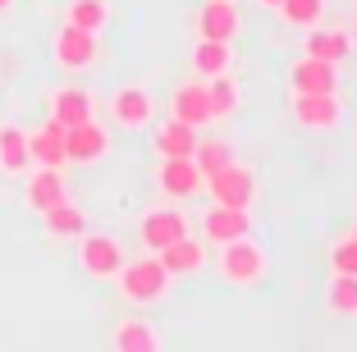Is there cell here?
Instances as JSON below:
<instances>
[{
  "label": "cell",
  "instance_id": "6da1fadb",
  "mask_svg": "<svg viewBox=\"0 0 357 352\" xmlns=\"http://www.w3.org/2000/svg\"><path fill=\"white\" fill-rule=\"evenodd\" d=\"M169 284L174 280H169V270L160 266L156 252H142V257H133V261L124 257V266L115 270V293L128 307H156V302H165Z\"/></svg>",
  "mask_w": 357,
  "mask_h": 352
},
{
  "label": "cell",
  "instance_id": "7a4b0ae2",
  "mask_svg": "<svg viewBox=\"0 0 357 352\" xmlns=\"http://www.w3.org/2000/svg\"><path fill=\"white\" fill-rule=\"evenodd\" d=\"M215 266H220L225 284H234V289H257V284L266 280V270H271V257H266V247L252 234H243V238H234V243H220Z\"/></svg>",
  "mask_w": 357,
  "mask_h": 352
},
{
  "label": "cell",
  "instance_id": "3957f363",
  "mask_svg": "<svg viewBox=\"0 0 357 352\" xmlns=\"http://www.w3.org/2000/svg\"><path fill=\"white\" fill-rule=\"evenodd\" d=\"M51 60L60 64L64 73H87V69H96V60H101V32L74 28V23L55 28V37H51Z\"/></svg>",
  "mask_w": 357,
  "mask_h": 352
},
{
  "label": "cell",
  "instance_id": "277c9868",
  "mask_svg": "<svg viewBox=\"0 0 357 352\" xmlns=\"http://www.w3.org/2000/svg\"><path fill=\"white\" fill-rule=\"evenodd\" d=\"M78 270L87 280H115V270L124 266V243L105 229H83L78 234Z\"/></svg>",
  "mask_w": 357,
  "mask_h": 352
},
{
  "label": "cell",
  "instance_id": "5b68a950",
  "mask_svg": "<svg viewBox=\"0 0 357 352\" xmlns=\"http://www.w3.org/2000/svg\"><path fill=\"white\" fill-rule=\"evenodd\" d=\"M211 192V201H220V206H238V211H252L257 206V169L243 165V160H229L225 169L206 174L202 183Z\"/></svg>",
  "mask_w": 357,
  "mask_h": 352
},
{
  "label": "cell",
  "instance_id": "8992f818",
  "mask_svg": "<svg viewBox=\"0 0 357 352\" xmlns=\"http://www.w3.org/2000/svg\"><path fill=\"white\" fill-rule=\"evenodd\" d=\"M289 114H294V124L307 128V133H335V128L344 124L339 92H294Z\"/></svg>",
  "mask_w": 357,
  "mask_h": 352
},
{
  "label": "cell",
  "instance_id": "52a82bcc",
  "mask_svg": "<svg viewBox=\"0 0 357 352\" xmlns=\"http://www.w3.org/2000/svg\"><path fill=\"white\" fill-rule=\"evenodd\" d=\"M110 119H115V128H128V133L151 128L156 124V96H151V87H142V83L115 87V96H110Z\"/></svg>",
  "mask_w": 357,
  "mask_h": 352
},
{
  "label": "cell",
  "instance_id": "ba28073f",
  "mask_svg": "<svg viewBox=\"0 0 357 352\" xmlns=\"http://www.w3.org/2000/svg\"><path fill=\"white\" fill-rule=\"evenodd\" d=\"M105 155H110V128L96 124V114L83 119V124L64 128V160H74V165H96V160H105Z\"/></svg>",
  "mask_w": 357,
  "mask_h": 352
},
{
  "label": "cell",
  "instance_id": "9c48e42d",
  "mask_svg": "<svg viewBox=\"0 0 357 352\" xmlns=\"http://www.w3.org/2000/svg\"><path fill=\"white\" fill-rule=\"evenodd\" d=\"M202 169L192 155H160V169H156V188H160V197L169 201H188L202 192Z\"/></svg>",
  "mask_w": 357,
  "mask_h": 352
},
{
  "label": "cell",
  "instance_id": "30bf717a",
  "mask_svg": "<svg viewBox=\"0 0 357 352\" xmlns=\"http://www.w3.org/2000/svg\"><path fill=\"white\" fill-rule=\"evenodd\" d=\"M188 234V215L174 206H147L142 211V220H137V243L147 252H160L169 247L174 238H183Z\"/></svg>",
  "mask_w": 357,
  "mask_h": 352
},
{
  "label": "cell",
  "instance_id": "8fae6325",
  "mask_svg": "<svg viewBox=\"0 0 357 352\" xmlns=\"http://www.w3.org/2000/svg\"><path fill=\"white\" fill-rule=\"evenodd\" d=\"M69 197V183H64V169H51V165H32L23 174V206L28 211H51L55 201Z\"/></svg>",
  "mask_w": 357,
  "mask_h": 352
},
{
  "label": "cell",
  "instance_id": "7c38bea8",
  "mask_svg": "<svg viewBox=\"0 0 357 352\" xmlns=\"http://www.w3.org/2000/svg\"><path fill=\"white\" fill-rule=\"evenodd\" d=\"M169 119H183L202 133L206 124H215V114H211V92L202 78H188V83H178L169 92Z\"/></svg>",
  "mask_w": 357,
  "mask_h": 352
},
{
  "label": "cell",
  "instance_id": "4fadbf2b",
  "mask_svg": "<svg viewBox=\"0 0 357 352\" xmlns=\"http://www.w3.org/2000/svg\"><path fill=\"white\" fill-rule=\"evenodd\" d=\"M238 32H243L238 0H202V10H197V37H211V42H234Z\"/></svg>",
  "mask_w": 357,
  "mask_h": 352
},
{
  "label": "cell",
  "instance_id": "5bb4252c",
  "mask_svg": "<svg viewBox=\"0 0 357 352\" xmlns=\"http://www.w3.org/2000/svg\"><path fill=\"white\" fill-rule=\"evenodd\" d=\"M243 234H252V211H238V206H215L202 215V238L211 243V247H220V243H234L243 238Z\"/></svg>",
  "mask_w": 357,
  "mask_h": 352
},
{
  "label": "cell",
  "instance_id": "9a60e30c",
  "mask_svg": "<svg viewBox=\"0 0 357 352\" xmlns=\"http://www.w3.org/2000/svg\"><path fill=\"white\" fill-rule=\"evenodd\" d=\"M289 92H339V64L298 55L289 64Z\"/></svg>",
  "mask_w": 357,
  "mask_h": 352
},
{
  "label": "cell",
  "instance_id": "2e32d148",
  "mask_svg": "<svg viewBox=\"0 0 357 352\" xmlns=\"http://www.w3.org/2000/svg\"><path fill=\"white\" fill-rule=\"evenodd\" d=\"M348 51H353V37H348L344 28H307L303 32V55H312V60H326V64H344Z\"/></svg>",
  "mask_w": 357,
  "mask_h": 352
},
{
  "label": "cell",
  "instance_id": "e0dca14e",
  "mask_svg": "<svg viewBox=\"0 0 357 352\" xmlns=\"http://www.w3.org/2000/svg\"><path fill=\"white\" fill-rule=\"evenodd\" d=\"M32 169V146L23 124H0V174L23 178Z\"/></svg>",
  "mask_w": 357,
  "mask_h": 352
},
{
  "label": "cell",
  "instance_id": "ac0fdd59",
  "mask_svg": "<svg viewBox=\"0 0 357 352\" xmlns=\"http://www.w3.org/2000/svg\"><path fill=\"white\" fill-rule=\"evenodd\" d=\"M160 266L169 270V280H183V275H197L202 266H206V247H202V238H192V234H183V238H174L169 247L156 252Z\"/></svg>",
  "mask_w": 357,
  "mask_h": 352
},
{
  "label": "cell",
  "instance_id": "d6986e66",
  "mask_svg": "<svg viewBox=\"0 0 357 352\" xmlns=\"http://www.w3.org/2000/svg\"><path fill=\"white\" fill-rule=\"evenodd\" d=\"M92 110H96V101H92V92H87V87L64 83V87H55V92H51V119H60L64 128L92 119Z\"/></svg>",
  "mask_w": 357,
  "mask_h": 352
},
{
  "label": "cell",
  "instance_id": "ffe728a7",
  "mask_svg": "<svg viewBox=\"0 0 357 352\" xmlns=\"http://www.w3.org/2000/svg\"><path fill=\"white\" fill-rule=\"evenodd\" d=\"M28 146H32V165H51V169H64V124L60 119H46L42 128L28 133Z\"/></svg>",
  "mask_w": 357,
  "mask_h": 352
},
{
  "label": "cell",
  "instance_id": "44dd1931",
  "mask_svg": "<svg viewBox=\"0 0 357 352\" xmlns=\"http://www.w3.org/2000/svg\"><path fill=\"white\" fill-rule=\"evenodd\" d=\"M188 64H192V73H197L202 83H206V78H220V73H229V64H234V42H211V37H197Z\"/></svg>",
  "mask_w": 357,
  "mask_h": 352
},
{
  "label": "cell",
  "instance_id": "7402d4cb",
  "mask_svg": "<svg viewBox=\"0 0 357 352\" xmlns=\"http://www.w3.org/2000/svg\"><path fill=\"white\" fill-rule=\"evenodd\" d=\"M151 146H156V155H192L197 128L183 124V119H165V124H156V133H151Z\"/></svg>",
  "mask_w": 357,
  "mask_h": 352
},
{
  "label": "cell",
  "instance_id": "603a6c76",
  "mask_svg": "<svg viewBox=\"0 0 357 352\" xmlns=\"http://www.w3.org/2000/svg\"><path fill=\"white\" fill-rule=\"evenodd\" d=\"M110 343H115L119 352H151V348H160V334L151 330V321L124 316V321L115 325V334H110Z\"/></svg>",
  "mask_w": 357,
  "mask_h": 352
},
{
  "label": "cell",
  "instance_id": "cb8c5ba5",
  "mask_svg": "<svg viewBox=\"0 0 357 352\" xmlns=\"http://www.w3.org/2000/svg\"><path fill=\"white\" fill-rule=\"evenodd\" d=\"M42 220H46V234H51V238H78V234L87 229V215L69 197L55 201L51 211H42Z\"/></svg>",
  "mask_w": 357,
  "mask_h": 352
},
{
  "label": "cell",
  "instance_id": "d4e9b609",
  "mask_svg": "<svg viewBox=\"0 0 357 352\" xmlns=\"http://www.w3.org/2000/svg\"><path fill=\"white\" fill-rule=\"evenodd\" d=\"M64 23L101 32L105 23H110V0H69V5H64Z\"/></svg>",
  "mask_w": 357,
  "mask_h": 352
},
{
  "label": "cell",
  "instance_id": "484cf974",
  "mask_svg": "<svg viewBox=\"0 0 357 352\" xmlns=\"http://www.w3.org/2000/svg\"><path fill=\"white\" fill-rule=\"evenodd\" d=\"M280 19L289 23V28L307 32V28H316V23H326V0H280Z\"/></svg>",
  "mask_w": 357,
  "mask_h": 352
},
{
  "label": "cell",
  "instance_id": "4316f807",
  "mask_svg": "<svg viewBox=\"0 0 357 352\" xmlns=\"http://www.w3.org/2000/svg\"><path fill=\"white\" fill-rule=\"evenodd\" d=\"M192 160H197L202 178L215 174V169H225L234 160V146L225 142V137H197V146H192Z\"/></svg>",
  "mask_w": 357,
  "mask_h": 352
},
{
  "label": "cell",
  "instance_id": "83f0119b",
  "mask_svg": "<svg viewBox=\"0 0 357 352\" xmlns=\"http://www.w3.org/2000/svg\"><path fill=\"white\" fill-rule=\"evenodd\" d=\"M326 307L335 316H357V275H335L326 289Z\"/></svg>",
  "mask_w": 357,
  "mask_h": 352
},
{
  "label": "cell",
  "instance_id": "f1b7e54d",
  "mask_svg": "<svg viewBox=\"0 0 357 352\" xmlns=\"http://www.w3.org/2000/svg\"><path fill=\"white\" fill-rule=\"evenodd\" d=\"M206 92H211V114H215V119H229V114H238V87L229 83V73H220V78H206Z\"/></svg>",
  "mask_w": 357,
  "mask_h": 352
},
{
  "label": "cell",
  "instance_id": "f546056e",
  "mask_svg": "<svg viewBox=\"0 0 357 352\" xmlns=\"http://www.w3.org/2000/svg\"><path fill=\"white\" fill-rule=\"evenodd\" d=\"M330 275H357V238H339L330 247Z\"/></svg>",
  "mask_w": 357,
  "mask_h": 352
},
{
  "label": "cell",
  "instance_id": "4dcf8cb0",
  "mask_svg": "<svg viewBox=\"0 0 357 352\" xmlns=\"http://www.w3.org/2000/svg\"><path fill=\"white\" fill-rule=\"evenodd\" d=\"M257 5H261V10H280V0H257Z\"/></svg>",
  "mask_w": 357,
  "mask_h": 352
},
{
  "label": "cell",
  "instance_id": "1f68e13d",
  "mask_svg": "<svg viewBox=\"0 0 357 352\" xmlns=\"http://www.w3.org/2000/svg\"><path fill=\"white\" fill-rule=\"evenodd\" d=\"M5 10H14V0H0V14H5Z\"/></svg>",
  "mask_w": 357,
  "mask_h": 352
},
{
  "label": "cell",
  "instance_id": "d6a6232c",
  "mask_svg": "<svg viewBox=\"0 0 357 352\" xmlns=\"http://www.w3.org/2000/svg\"><path fill=\"white\" fill-rule=\"evenodd\" d=\"M353 238H357V224H353Z\"/></svg>",
  "mask_w": 357,
  "mask_h": 352
},
{
  "label": "cell",
  "instance_id": "836d02e7",
  "mask_svg": "<svg viewBox=\"0 0 357 352\" xmlns=\"http://www.w3.org/2000/svg\"><path fill=\"white\" fill-rule=\"evenodd\" d=\"M353 5H357V0H353Z\"/></svg>",
  "mask_w": 357,
  "mask_h": 352
}]
</instances>
